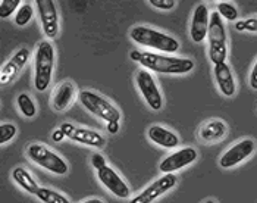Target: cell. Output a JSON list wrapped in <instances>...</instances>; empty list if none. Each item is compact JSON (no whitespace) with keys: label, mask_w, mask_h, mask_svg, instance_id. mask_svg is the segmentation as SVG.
<instances>
[{"label":"cell","mask_w":257,"mask_h":203,"mask_svg":"<svg viewBox=\"0 0 257 203\" xmlns=\"http://www.w3.org/2000/svg\"><path fill=\"white\" fill-rule=\"evenodd\" d=\"M21 0H0V18H8L12 14H17L21 8Z\"/></svg>","instance_id":"484cf974"},{"label":"cell","mask_w":257,"mask_h":203,"mask_svg":"<svg viewBox=\"0 0 257 203\" xmlns=\"http://www.w3.org/2000/svg\"><path fill=\"white\" fill-rule=\"evenodd\" d=\"M209 24H210L209 8L204 3H200L194 9L191 24H190V37H191V40L194 43H201L204 39H207Z\"/></svg>","instance_id":"5bb4252c"},{"label":"cell","mask_w":257,"mask_h":203,"mask_svg":"<svg viewBox=\"0 0 257 203\" xmlns=\"http://www.w3.org/2000/svg\"><path fill=\"white\" fill-rule=\"evenodd\" d=\"M207 41H209V58L213 65H219L226 62L228 56V36L226 28L222 17L218 12L210 14V24H209V33H207Z\"/></svg>","instance_id":"277c9868"},{"label":"cell","mask_w":257,"mask_h":203,"mask_svg":"<svg viewBox=\"0 0 257 203\" xmlns=\"http://www.w3.org/2000/svg\"><path fill=\"white\" fill-rule=\"evenodd\" d=\"M41 30L46 39L53 40L59 34V15L53 0H36Z\"/></svg>","instance_id":"9c48e42d"},{"label":"cell","mask_w":257,"mask_h":203,"mask_svg":"<svg viewBox=\"0 0 257 203\" xmlns=\"http://www.w3.org/2000/svg\"><path fill=\"white\" fill-rule=\"evenodd\" d=\"M130 58L131 61L140 63V66H143L150 72L169 74V75L188 74L196 66V63L188 58H178V56L160 55V53L143 52V50H133L130 53Z\"/></svg>","instance_id":"6da1fadb"},{"label":"cell","mask_w":257,"mask_h":203,"mask_svg":"<svg viewBox=\"0 0 257 203\" xmlns=\"http://www.w3.org/2000/svg\"><path fill=\"white\" fill-rule=\"evenodd\" d=\"M204 203H216V202H215L213 199H207V200H206V202H204Z\"/></svg>","instance_id":"e575fe53"},{"label":"cell","mask_w":257,"mask_h":203,"mask_svg":"<svg viewBox=\"0 0 257 203\" xmlns=\"http://www.w3.org/2000/svg\"><path fill=\"white\" fill-rule=\"evenodd\" d=\"M147 136L155 144L163 149H175L179 146V137L171 130L162 125H152L147 130Z\"/></svg>","instance_id":"e0dca14e"},{"label":"cell","mask_w":257,"mask_h":203,"mask_svg":"<svg viewBox=\"0 0 257 203\" xmlns=\"http://www.w3.org/2000/svg\"><path fill=\"white\" fill-rule=\"evenodd\" d=\"M12 180L15 181V183L20 185L22 190H25L27 193H30V194H37V191H39V184L36 181V178L25 169V168H22V166H17V168H14L12 169Z\"/></svg>","instance_id":"ffe728a7"},{"label":"cell","mask_w":257,"mask_h":203,"mask_svg":"<svg viewBox=\"0 0 257 203\" xmlns=\"http://www.w3.org/2000/svg\"><path fill=\"white\" fill-rule=\"evenodd\" d=\"M82 203H104L101 199H97V197H93V199H88V200H85V202Z\"/></svg>","instance_id":"836d02e7"},{"label":"cell","mask_w":257,"mask_h":203,"mask_svg":"<svg viewBox=\"0 0 257 203\" xmlns=\"http://www.w3.org/2000/svg\"><path fill=\"white\" fill-rule=\"evenodd\" d=\"M27 156L37 163L39 166L44 168L46 171L56 174V175H66L69 171V166L66 161L59 156L56 152H53L52 149H49L47 146L41 144V143H31L27 147Z\"/></svg>","instance_id":"5b68a950"},{"label":"cell","mask_w":257,"mask_h":203,"mask_svg":"<svg viewBox=\"0 0 257 203\" xmlns=\"http://www.w3.org/2000/svg\"><path fill=\"white\" fill-rule=\"evenodd\" d=\"M234 28L242 33V31H247V33H257V18H248V20L237 21Z\"/></svg>","instance_id":"4316f807"},{"label":"cell","mask_w":257,"mask_h":203,"mask_svg":"<svg viewBox=\"0 0 257 203\" xmlns=\"http://www.w3.org/2000/svg\"><path fill=\"white\" fill-rule=\"evenodd\" d=\"M130 39L143 47L160 50L163 53H175L181 47L179 41L175 37L165 34L158 30H153L150 27H146V25L133 27L130 31Z\"/></svg>","instance_id":"7a4b0ae2"},{"label":"cell","mask_w":257,"mask_h":203,"mask_svg":"<svg viewBox=\"0 0 257 203\" xmlns=\"http://www.w3.org/2000/svg\"><path fill=\"white\" fill-rule=\"evenodd\" d=\"M66 136L63 134V131L60 130V128H58V130H55L53 131V134H52V140L55 143H60L63 139H65Z\"/></svg>","instance_id":"d6a6232c"},{"label":"cell","mask_w":257,"mask_h":203,"mask_svg":"<svg viewBox=\"0 0 257 203\" xmlns=\"http://www.w3.org/2000/svg\"><path fill=\"white\" fill-rule=\"evenodd\" d=\"M256 152V142L253 139H244L229 147L219 159V166L223 169L235 168L237 165L248 159Z\"/></svg>","instance_id":"30bf717a"},{"label":"cell","mask_w":257,"mask_h":203,"mask_svg":"<svg viewBox=\"0 0 257 203\" xmlns=\"http://www.w3.org/2000/svg\"><path fill=\"white\" fill-rule=\"evenodd\" d=\"M77 96V88L72 81H63L53 90L52 94V108L58 112L66 111Z\"/></svg>","instance_id":"2e32d148"},{"label":"cell","mask_w":257,"mask_h":203,"mask_svg":"<svg viewBox=\"0 0 257 203\" xmlns=\"http://www.w3.org/2000/svg\"><path fill=\"white\" fill-rule=\"evenodd\" d=\"M30 56H31V52L27 47L18 49L11 56V59L2 66V71H0V82L5 85L8 82L14 81L20 75V72L24 69V66L27 65V62L30 61Z\"/></svg>","instance_id":"4fadbf2b"},{"label":"cell","mask_w":257,"mask_h":203,"mask_svg":"<svg viewBox=\"0 0 257 203\" xmlns=\"http://www.w3.org/2000/svg\"><path fill=\"white\" fill-rule=\"evenodd\" d=\"M213 75H215V81H216V85H218L219 91L222 93V96L232 97L237 91V84H235L234 72H232L231 66L226 62L213 65Z\"/></svg>","instance_id":"9a60e30c"},{"label":"cell","mask_w":257,"mask_h":203,"mask_svg":"<svg viewBox=\"0 0 257 203\" xmlns=\"http://www.w3.org/2000/svg\"><path fill=\"white\" fill-rule=\"evenodd\" d=\"M81 105L93 115L106 122L120 121V112L119 109L107 99L100 96L99 93L91 90H82L78 96Z\"/></svg>","instance_id":"8992f818"},{"label":"cell","mask_w":257,"mask_h":203,"mask_svg":"<svg viewBox=\"0 0 257 203\" xmlns=\"http://www.w3.org/2000/svg\"><path fill=\"white\" fill-rule=\"evenodd\" d=\"M17 105H18V109L22 114V117L31 120L37 115V106H36V102L31 99L30 94L27 93H21L20 96L17 97Z\"/></svg>","instance_id":"44dd1931"},{"label":"cell","mask_w":257,"mask_h":203,"mask_svg":"<svg viewBox=\"0 0 257 203\" xmlns=\"http://www.w3.org/2000/svg\"><path fill=\"white\" fill-rule=\"evenodd\" d=\"M33 15H34L33 5L31 3H24V5H21L18 12L15 14V24L18 27H25L30 21L33 20Z\"/></svg>","instance_id":"cb8c5ba5"},{"label":"cell","mask_w":257,"mask_h":203,"mask_svg":"<svg viewBox=\"0 0 257 203\" xmlns=\"http://www.w3.org/2000/svg\"><path fill=\"white\" fill-rule=\"evenodd\" d=\"M91 165H93V168H94L96 171H99L100 168L106 166L107 163H106V159H104L103 155H100V153H93V155H91Z\"/></svg>","instance_id":"f1b7e54d"},{"label":"cell","mask_w":257,"mask_h":203,"mask_svg":"<svg viewBox=\"0 0 257 203\" xmlns=\"http://www.w3.org/2000/svg\"><path fill=\"white\" fill-rule=\"evenodd\" d=\"M177 183L178 180L175 174H163L153 183L149 184L143 191H140L137 196H134L128 203H153L168 191H171L174 187H177Z\"/></svg>","instance_id":"ba28073f"},{"label":"cell","mask_w":257,"mask_h":203,"mask_svg":"<svg viewBox=\"0 0 257 203\" xmlns=\"http://www.w3.org/2000/svg\"><path fill=\"white\" fill-rule=\"evenodd\" d=\"M36 197L43 203H71V200L65 194L47 187H40Z\"/></svg>","instance_id":"7402d4cb"},{"label":"cell","mask_w":257,"mask_h":203,"mask_svg":"<svg viewBox=\"0 0 257 203\" xmlns=\"http://www.w3.org/2000/svg\"><path fill=\"white\" fill-rule=\"evenodd\" d=\"M198 136L204 143L220 142L228 136V125L222 120H212L200 128Z\"/></svg>","instance_id":"ac0fdd59"},{"label":"cell","mask_w":257,"mask_h":203,"mask_svg":"<svg viewBox=\"0 0 257 203\" xmlns=\"http://www.w3.org/2000/svg\"><path fill=\"white\" fill-rule=\"evenodd\" d=\"M197 158V150L191 146H187V147H182L179 150H175L169 156H166L159 165V169L162 171V174H174V172L181 171L185 166L196 162Z\"/></svg>","instance_id":"8fae6325"},{"label":"cell","mask_w":257,"mask_h":203,"mask_svg":"<svg viewBox=\"0 0 257 203\" xmlns=\"http://www.w3.org/2000/svg\"><path fill=\"white\" fill-rule=\"evenodd\" d=\"M136 82H137L140 93L147 103V106L152 111H160L163 108V96L160 93V88H159L155 77L152 75V72L147 69L139 71V74L136 77Z\"/></svg>","instance_id":"52a82bcc"},{"label":"cell","mask_w":257,"mask_h":203,"mask_svg":"<svg viewBox=\"0 0 257 203\" xmlns=\"http://www.w3.org/2000/svg\"><path fill=\"white\" fill-rule=\"evenodd\" d=\"M59 128L63 131V134H65L66 137H69V139L72 137V134H74L75 130H77V127H75L74 124H69V122H63Z\"/></svg>","instance_id":"f546056e"},{"label":"cell","mask_w":257,"mask_h":203,"mask_svg":"<svg viewBox=\"0 0 257 203\" xmlns=\"http://www.w3.org/2000/svg\"><path fill=\"white\" fill-rule=\"evenodd\" d=\"M106 128H107V133H110V134H116V133L119 131V121L107 122V124H106Z\"/></svg>","instance_id":"1f68e13d"},{"label":"cell","mask_w":257,"mask_h":203,"mask_svg":"<svg viewBox=\"0 0 257 203\" xmlns=\"http://www.w3.org/2000/svg\"><path fill=\"white\" fill-rule=\"evenodd\" d=\"M97 178H99L100 183L103 184L118 199H126L130 196V193H131L128 184L125 183L122 180V177L109 165L100 168L97 171Z\"/></svg>","instance_id":"7c38bea8"},{"label":"cell","mask_w":257,"mask_h":203,"mask_svg":"<svg viewBox=\"0 0 257 203\" xmlns=\"http://www.w3.org/2000/svg\"><path fill=\"white\" fill-rule=\"evenodd\" d=\"M71 140L79 143V144H85L90 147H96V149H101L106 144V139L94 130L90 128H77L75 133L72 134Z\"/></svg>","instance_id":"d6986e66"},{"label":"cell","mask_w":257,"mask_h":203,"mask_svg":"<svg viewBox=\"0 0 257 203\" xmlns=\"http://www.w3.org/2000/svg\"><path fill=\"white\" fill-rule=\"evenodd\" d=\"M216 12L222 17V20L229 21V22H237L238 11L237 8L229 3V2H219L216 5Z\"/></svg>","instance_id":"603a6c76"},{"label":"cell","mask_w":257,"mask_h":203,"mask_svg":"<svg viewBox=\"0 0 257 203\" xmlns=\"http://www.w3.org/2000/svg\"><path fill=\"white\" fill-rule=\"evenodd\" d=\"M18 128L12 122H2L0 124V144H6L15 139Z\"/></svg>","instance_id":"d4e9b609"},{"label":"cell","mask_w":257,"mask_h":203,"mask_svg":"<svg viewBox=\"0 0 257 203\" xmlns=\"http://www.w3.org/2000/svg\"><path fill=\"white\" fill-rule=\"evenodd\" d=\"M55 69V47L50 40L40 41L34 56V88L46 91L53 78Z\"/></svg>","instance_id":"3957f363"},{"label":"cell","mask_w":257,"mask_h":203,"mask_svg":"<svg viewBox=\"0 0 257 203\" xmlns=\"http://www.w3.org/2000/svg\"><path fill=\"white\" fill-rule=\"evenodd\" d=\"M147 3H150L153 8L160 9V11H172L177 5L175 0H149Z\"/></svg>","instance_id":"83f0119b"},{"label":"cell","mask_w":257,"mask_h":203,"mask_svg":"<svg viewBox=\"0 0 257 203\" xmlns=\"http://www.w3.org/2000/svg\"><path fill=\"white\" fill-rule=\"evenodd\" d=\"M248 84L253 90H257V61L253 65V69L250 72V77H248Z\"/></svg>","instance_id":"4dcf8cb0"}]
</instances>
